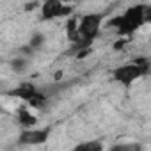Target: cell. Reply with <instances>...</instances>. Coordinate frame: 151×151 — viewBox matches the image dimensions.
<instances>
[{
  "label": "cell",
  "mask_w": 151,
  "mask_h": 151,
  "mask_svg": "<svg viewBox=\"0 0 151 151\" xmlns=\"http://www.w3.org/2000/svg\"><path fill=\"white\" fill-rule=\"evenodd\" d=\"M149 18H151V9L147 6H133L123 16L110 20L109 27H116L121 36H130Z\"/></svg>",
  "instance_id": "1"
},
{
  "label": "cell",
  "mask_w": 151,
  "mask_h": 151,
  "mask_svg": "<svg viewBox=\"0 0 151 151\" xmlns=\"http://www.w3.org/2000/svg\"><path fill=\"white\" fill-rule=\"evenodd\" d=\"M144 75H147V73L140 66L132 62V64H124V66H119L114 69V80L119 84H132L133 80L144 77Z\"/></svg>",
  "instance_id": "2"
},
{
  "label": "cell",
  "mask_w": 151,
  "mask_h": 151,
  "mask_svg": "<svg viewBox=\"0 0 151 151\" xmlns=\"http://www.w3.org/2000/svg\"><path fill=\"white\" fill-rule=\"evenodd\" d=\"M73 13V7L64 6L59 0H45L41 6V18L43 20H55V18H64Z\"/></svg>",
  "instance_id": "3"
},
{
  "label": "cell",
  "mask_w": 151,
  "mask_h": 151,
  "mask_svg": "<svg viewBox=\"0 0 151 151\" xmlns=\"http://www.w3.org/2000/svg\"><path fill=\"white\" fill-rule=\"evenodd\" d=\"M50 135V128H45V130H29V132H23L20 135V142L22 144H41L48 139Z\"/></svg>",
  "instance_id": "4"
},
{
  "label": "cell",
  "mask_w": 151,
  "mask_h": 151,
  "mask_svg": "<svg viewBox=\"0 0 151 151\" xmlns=\"http://www.w3.org/2000/svg\"><path fill=\"white\" fill-rule=\"evenodd\" d=\"M36 91H37V89H36L32 84H22V86H20L18 89H14L11 94H13V96H18V98H23L25 101H29L30 96H32Z\"/></svg>",
  "instance_id": "5"
},
{
  "label": "cell",
  "mask_w": 151,
  "mask_h": 151,
  "mask_svg": "<svg viewBox=\"0 0 151 151\" xmlns=\"http://www.w3.org/2000/svg\"><path fill=\"white\" fill-rule=\"evenodd\" d=\"M18 119H20V123H22L23 126H32V124H36V117H34L27 109H20V110H18Z\"/></svg>",
  "instance_id": "6"
},
{
  "label": "cell",
  "mask_w": 151,
  "mask_h": 151,
  "mask_svg": "<svg viewBox=\"0 0 151 151\" xmlns=\"http://www.w3.org/2000/svg\"><path fill=\"white\" fill-rule=\"evenodd\" d=\"M11 69L16 71V73H23V71L27 69V59H25V57L13 59V60H11Z\"/></svg>",
  "instance_id": "7"
},
{
  "label": "cell",
  "mask_w": 151,
  "mask_h": 151,
  "mask_svg": "<svg viewBox=\"0 0 151 151\" xmlns=\"http://www.w3.org/2000/svg\"><path fill=\"white\" fill-rule=\"evenodd\" d=\"M43 41H45V37L41 36V34H36L34 37H32V41H30V48L36 52V50H39L41 48V45H43Z\"/></svg>",
  "instance_id": "8"
},
{
  "label": "cell",
  "mask_w": 151,
  "mask_h": 151,
  "mask_svg": "<svg viewBox=\"0 0 151 151\" xmlns=\"http://www.w3.org/2000/svg\"><path fill=\"white\" fill-rule=\"evenodd\" d=\"M77 149H101V144L100 142H87V144H80L77 146Z\"/></svg>",
  "instance_id": "9"
},
{
  "label": "cell",
  "mask_w": 151,
  "mask_h": 151,
  "mask_svg": "<svg viewBox=\"0 0 151 151\" xmlns=\"http://www.w3.org/2000/svg\"><path fill=\"white\" fill-rule=\"evenodd\" d=\"M124 43H126V41H123V39H121V41H117V43L114 45V46H116V50H119V48H123V46H124Z\"/></svg>",
  "instance_id": "10"
},
{
  "label": "cell",
  "mask_w": 151,
  "mask_h": 151,
  "mask_svg": "<svg viewBox=\"0 0 151 151\" xmlns=\"http://www.w3.org/2000/svg\"><path fill=\"white\" fill-rule=\"evenodd\" d=\"M60 77H62V73L59 71V73H55V80H60Z\"/></svg>",
  "instance_id": "11"
},
{
  "label": "cell",
  "mask_w": 151,
  "mask_h": 151,
  "mask_svg": "<svg viewBox=\"0 0 151 151\" xmlns=\"http://www.w3.org/2000/svg\"><path fill=\"white\" fill-rule=\"evenodd\" d=\"M59 2H62V4H66V2H73V0H59Z\"/></svg>",
  "instance_id": "12"
},
{
  "label": "cell",
  "mask_w": 151,
  "mask_h": 151,
  "mask_svg": "<svg viewBox=\"0 0 151 151\" xmlns=\"http://www.w3.org/2000/svg\"><path fill=\"white\" fill-rule=\"evenodd\" d=\"M0 112H2V109H0Z\"/></svg>",
  "instance_id": "13"
}]
</instances>
